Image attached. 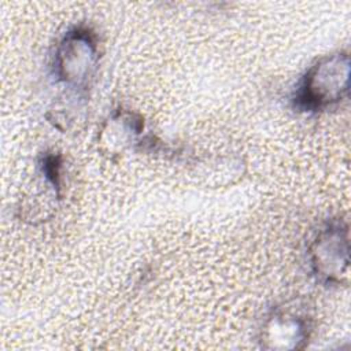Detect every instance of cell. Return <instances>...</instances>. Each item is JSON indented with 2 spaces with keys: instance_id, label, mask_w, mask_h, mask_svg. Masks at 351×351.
Listing matches in <instances>:
<instances>
[{
  "instance_id": "cell-1",
  "label": "cell",
  "mask_w": 351,
  "mask_h": 351,
  "mask_svg": "<svg viewBox=\"0 0 351 351\" xmlns=\"http://www.w3.org/2000/svg\"><path fill=\"white\" fill-rule=\"evenodd\" d=\"M351 60L346 51L317 59L299 80L291 103L299 112H318L340 104L350 90Z\"/></svg>"
},
{
  "instance_id": "cell-2",
  "label": "cell",
  "mask_w": 351,
  "mask_h": 351,
  "mask_svg": "<svg viewBox=\"0 0 351 351\" xmlns=\"http://www.w3.org/2000/svg\"><path fill=\"white\" fill-rule=\"evenodd\" d=\"M100 49L97 34L86 25L66 30L55 47L52 75L67 89L86 90L99 67Z\"/></svg>"
},
{
  "instance_id": "cell-3",
  "label": "cell",
  "mask_w": 351,
  "mask_h": 351,
  "mask_svg": "<svg viewBox=\"0 0 351 351\" xmlns=\"http://www.w3.org/2000/svg\"><path fill=\"white\" fill-rule=\"evenodd\" d=\"M307 261L314 278L325 287H340L350 276V232L341 218L328 219L307 248Z\"/></svg>"
},
{
  "instance_id": "cell-4",
  "label": "cell",
  "mask_w": 351,
  "mask_h": 351,
  "mask_svg": "<svg viewBox=\"0 0 351 351\" xmlns=\"http://www.w3.org/2000/svg\"><path fill=\"white\" fill-rule=\"evenodd\" d=\"M313 318L299 302L273 307L261 324L258 341L263 350L293 351L307 347L313 335Z\"/></svg>"
},
{
  "instance_id": "cell-5",
  "label": "cell",
  "mask_w": 351,
  "mask_h": 351,
  "mask_svg": "<svg viewBox=\"0 0 351 351\" xmlns=\"http://www.w3.org/2000/svg\"><path fill=\"white\" fill-rule=\"evenodd\" d=\"M63 158L56 152H45L40 156L36 178L29 193L19 203V215L30 223H41L51 219L62 199Z\"/></svg>"
},
{
  "instance_id": "cell-6",
  "label": "cell",
  "mask_w": 351,
  "mask_h": 351,
  "mask_svg": "<svg viewBox=\"0 0 351 351\" xmlns=\"http://www.w3.org/2000/svg\"><path fill=\"white\" fill-rule=\"evenodd\" d=\"M145 122L141 114L118 107L112 110L97 132V149L110 160L130 151H145L151 134H144Z\"/></svg>"
},
{
  "instance_id": "cell-7",
  "label": "cell",
  "mask_w": 351,
  "mask_h": 351,
  "mask_svg": "<svg viewBox=\"0 0 351 351\" xmlns=\"http://www.w3.org/2000/svg\"><path fill=\"white\" fill-rule=\"evenodd\" d=\"M89 99L86 90L67 89L58 95L49 104L45 118L59 132L78 130L88 119Z\"/></svg>"
}]
</instances>
